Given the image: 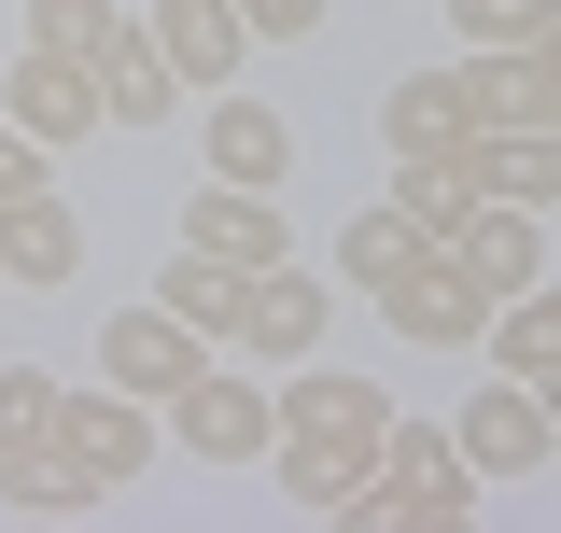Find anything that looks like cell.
<instances>
[{
	"label": "cell",
	"mask_w": 561,
	"mask_h": 533,
	"mask_svg": "<svg viewBox=\"0 0 561 533\" xmlns=\"http://www.w3.org/2000/svg\"><path fill=\"white\" fill-rule=\"evenodd\" d=\"M351 520L449 533V520H478V464H463L435 421H393V435H379V464H365V506H351Z\"/></svg>",
	"instance_id": "1"
},
{
	"label": "cell",
	"mask_w": 561,
	"mask_h": 533,
	"mask_svg": "<svg viewBox=\"0 0 561 533\" xmlns=\"http://www.w3.org/2000/svg\"><path fill=\"white\" fill-rule=\"evenodd\" d=\"M379 309H393V337H408V351H478V324H491L478 266L449 253V239H421V253L379 281Z\"/></svg>",
	"instance_id": "2"
},
{
	"label": "cell",
	"mask_w": 561,
	"mask_h": 533,
	"mask_svg": "<svg viewBox=\"0 0 561 533\" xmlns=\"http://www.w3.org/2000/svg\"><path fill=\"white\" fill-rule=\"evenodd\" d=\"M57 450L99 477V491H140V477H154V407L113 394V379H57Z\"/></svg>",
	"instance_id": "3"
},
{
	"label": "cell",
	"mask_w": 561,
	"mask_h": 533,
	"mask_svg": "<svg viewBox=\"0 0 561 533\" xmlns=\"http://www.w3.org/2000/svg\"><path fill=\"white\" fill-rule=\"evenodd\" d=\"M197 365H210V337L183 324V309H113V324H99V379L140 394V407H169Z\"/></svg>",
	"instance_id": "4"
},
{
	"label": "cell",
	"mask_w": 561,
	"mask_h": 533,
	"mask_svg": "<svg viewBox=\"0 0 561 533\" xmlns=\"http://www.w3.org/2000/svg\"><path fill=\"white\" fill-rule=\"evenodd\" d=\"M267 421L280 435H323V450H379L393 435V394L379 379H337V365H295V379L267 365Z\"/></svg>",
	"instance_id": "5"
},
{
	"label": "cell",
	"mask_w": 561,
	"mask_h": 533,
	"mask_svg": "<svg viewBox=\"0 0 561 533\" xmlns=\"http://www.w3.org/2000/svg\"><path fill=\"white\" fill-rule=\"evenodd\" d=\"M449 450H463V464H478V491H491V477H534V464H548L561 421H548V394H534V379H505V365H491V394L449 421Z\"/></svg>",
	"instance_id": "6"
},
{
	"label": "cell",
	"mask_w": 561,
	"mask_h": 533,
	"mask_svg": "<svg viewBox=\"0 0 561 533\" xmlns=\"http://www.w3.org/2000/svg\"><path fill=\"white\" fill-rule=\"evenodd\" d=\"M140 43L169 57V84H197V99H225V84H239V57H253L239 0H154V14H140Z\"/></svg>",
	"instance_id": "7"
},
{
	"label": "cell",
	"mask_w": 561,
	"mask_h": 533,
	"mask_svg": "<svg viewBox=\"0 0 561 533\" xmlns=\"http://www.w3.org/2000/svg\"><path fill=\"white\" fill-rule=\"evenodd\" d=\"M323 324H337V281H309L295 253H280V266H253V295H239V337H253V365H309V351H323Z\"/></svg>",
	"instance_id": "8"
},
{
	"label": "cell",
	"mask_w": 561,
	"mask_h": 533,
	"mask_svg": "<svg viewBox=\"0 0 561 533\" xmlns=\"http://www.w3.org/2000/svg\"><path fill=\"white\" fill-rule=\"evenodd\" d=\"M169 435L197 450V464H253L280 421H267V379H225V365H197L183 394H169Z\"/></svg>",
	"instance_id": "9"
},
{
	"label": "cell",
	"mask_w": 561,
	"mask_h": 533,
	"mask_svg": "<svg viewBox=\"0 0 561 533\" xmlns=\"http://www.w3.org/2000/svg\"><path fill=\"white\" fill-rule=\"evenodd\" d=\"M0 113L43 140V155H70V140L99 127V70H84V57H43V43H28V57L0 70Z\"/></svg>",
	"instance_id": "10"
},
{
	"label": "cell",
	"mask_w": 561,
	"mask_h": 533,
	"mask_svg": "<svg viewBox=\"0 0 561 533\" xmlns=\"http://www.w3.org/2000/svg\"><path fill=\"white\" fill-rule=\"evenodd\" d=\"M491 365H505V379H534V394H548V421H561V281H519V295H491Z\"/></svg>",
	"instance_id": "11"
},
{
	"label": "cell",
	"mask_w": 561,
	"mask_h": 533,
	"mask_svg": "<svg viewBox=\"0 0 561 533\" xmlns=\"http://www.w3.org/2000/svg\"><path fill=\"white\" fill-rule=\"evenodd\" d=\"M210 183H253V197H280V183H295V127H280L267 99H210Z\"/></svg>",
	"instance_id": "12"
},
{
	"label": "cell",
	"mask_w": 561,
	"mask_h": 533,
	"mask_svg": "<svg viewBox=\"0 0 561 533\" xmlns=\"http://www.w3.org/2000/svg\"><path fill=\"white\" fill-rule=\"evenodd\" d=\"M379 140H393V155H463V140H478V113H463V70H393Z\"/></svg>",
	"instance_id": "13"
},
{
	"label": "cell",
	"mask_w": 561,
	"mask_h": 533,
	"mask_svg": "<svg viewBox=\"0 0 561 533\" xmlns=\"http://www.w3.org/2000/svg\"><path fill=\"white\" fill-rule=\"evenodd\" d=\"M0 281H43V295H57V281H84V225H70V197H57V183L0 211Z\"/></svg>",
	"instance_id": "14"
},
{
	"label": "cell",
	"mask_w": 561,
	"mask_h": 533,
	"mask_svg": "<svg viewBox=\"0 0 561 533\" xmlns=\"http://www.w3.org/2000/svg\"><path fill=\"white\" fill-rule=\"evenodd\" d=\"M449 253L478 266V295H519V281H548V239H534V211H519V197H478L463 225H449Z\"/></svg>",
	"instance_id": "15"
},
{
	"label": "cell",
	"mask_w": 561,
	"mask_h": 533,
	"mask_svg": "<svg viewBox=\"0 0 561 533\" xmlns=\"http://www.w3.org/2000/svg\"><path fill=\"white\" fill-rule=\"evenodd\" d=\"M463 183L548 211V197H561V127H478V140H463Z\"/></svg>",
	"instance_id": "16"
},
{
	"label": "cell",
	"mask_w": 561,
	"mask_h": 533,
	"mask_svg": "<svg viewBox=\"0 0 561 533\" xmlns=\"http://www.w3.org/2000/svg\"><path fill=\"white\" fill-rule=\"evenodd\" d=\"M183 239L225 266H280L295 239H280V197H253V183H197V211H183Z\"/></svg>",
	"instance_id": "17"
},
{
	"label": "cell",
	"mask_w": 561,
	"mask_h": 533,
	"mask_svg": "<svg viewBox=\"0 0 561 533\" xmlns=\"http://www.w3.org/2000/svg\"><path fill=\"white\" fill-rule=\"evenodd\" d=\"M0 506H14V520H99L113 491H99V477L70 464L57 435H43V450H0Z\"/></svg>",
	"instance_id": "18"
},
{
	"label": "cell",
	"mask_w": 561,
	"mask_h": 533,
	"mask_svg": "<svg viewBox=\"0 0 561 533\" xmlns=\"http://www.w3.org/2000/svg\"><path fill=\"white\" fill-rule=\"evenodd\" d=\"M280 450V506H295V520H351V506H365V464H379V450H323V435H267Z\"/></svg>",
	"instance_id": "19"
},
{
	"label": "cell",
	"mask_w": 561,
	"mask_h": 533,
	"mask_svg": "<svg viewBox=\"0 0 561 533\" xmlns=\"http://www.w3.org/2000/svg\"><path fill=\"white\" fill-rule=\"evenodd\" d=\"M28 43L99 70V57H127V43H140V14H127V0H28Z\"/></svg>",
	"instance_id": "20"
},
{
	"label": "cell",
	"mask_w": 561,
	"mask_h": 533,
	"mask_svg": "<svg viewBox=\"0 0 561 533\" xmlns=\"http://www.w3.org/2000/svg\"><path fill=\"white\" fill-rule=\"evenodd\" d=\"M239 295H253V266H225V253H197V239H183V266L154 281V309H183V324H197V337H239Z\"/></svg>",
	"instance_id": "21"
},
{
	"label": "cell",
	"mask_w": 561,
	"mask_h": 533,
	"mask_svg": "<svg viewBox=\"0 0 561 533\" xmlns=\"http://www.w3.org/2000/svg\"><path fill=\"white\" fill-rule=\"evenodd\" d=\"M169 99H183V84H169V57H154V43L99 57V127H169Z\"/></svg>",
	"instance_id": "22"
},
{
	"label": "cell",
	"mask_w": 561,
	"mask_h": 533,
	"mask_svg": "<svg viewBox=\"0 0 561 533\" xmlns=\"http://www.w3.org/2000/svg\"><path fill=\"white\" fill-rule=\"evenodd\" d=\"M393 211H408L421 239H449V225L478 211V183H463V155H393Z\"/></svg>",
	"instance_id": "23"
},
{
	"label": "cell",
	"mask_w": 561,
	"mask_h": 533,
	"mask_svg": "<svg viewBox=\"0 0 561 533\" xmlns=\"http://www.w3.org/2000/svg\"><path fill=\"white\" fill-rule=\"evenodd\" d=\"M408 253H421V225H408L393 197H379V211H351V225H337V281H365V295H379V281H393Z\"/></svg>",
	"instance_id": "24"
},
{
	"label": "cell",
	"mask_w": 561,
	"mask_h": 533,
	"mask_svg": "<svg viewBox=\"0 0 561 533\" xmlns=\"http://www.w3.org/2000/svg\"><path fill=\"white\" fill-rule=\"evenodd\" d=\"M561 0H449V29H463V57H505V43H534Z\"/></svg>",
	"instance_id": "25"
},
{
	"label": "cell",
	"mask_w": 561,
	"mask_h": 533,
	"mask_svg": "<svg viewBox=\"0 0 561 533\" xmlns=\"http://www.w3.org/2000/svg\"><path fill=\"white\" fill-rule=\"evenodd\" d=\"M57 435V379L43 365H0V450H43Z\"/></svg>",
	"instance_id": "26"
},
{
	"label": "cell",
	"mask_w": 561,
	"mask_h": 533,
	"mask_svg": "<svg viewBox=\"0 0 561 533\" xmlns=\"http://www.w3.org/2000/svg\"><path fill=\"white\" fill-rule=\"evenodd\" d=\"M43 183H57V155L14 127V113H0V211H14V197H43Z\"/></svg>",
	"instance_id": "27"
},
{
	"label": "cell",
	"mask_w": 561,
	"mask_h": 533,
	"mask_svg": "<svg viewBox=\"0 0 561 533\" xmlns=\"http://www.w3.org/2000/svg\"><path fill=\"white\" fill-rule=\"evenodd\" d=\"M239 29H253V43H309V29H323V0H239Z\"/></svg>",
	"instance_id": "28"
},
{
	"label": "cell",
	"mask_w": 561,
	"mask_h": 533,
	"mask_svg": "<svg viewBox=\"0 0 561 533\" xmlns=\"http://www.w3.org/2000/svg\"><path fill=\"white\" fill-rule=\"evenodd\" d=\"M534 84H548V127H561V14L534 29Z\"/></svg>",
	"instance_id": "29"
}]
</instances>
